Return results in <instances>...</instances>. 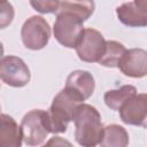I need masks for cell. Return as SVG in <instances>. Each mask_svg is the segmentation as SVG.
Instances as JSON below:
<instances>
[{"label": "cell", "mask_w": 147, "mask_h": 147, "mask_svg": "<svg viewBox=\"0 0 147 147\" xmlns=\"http://www.w3.org/2000/svg\"><path fill=\"white\" fill-rule=\"evenodd\" d=\"M0 79L11 87H23L31 79L30 69L21 57L3 56L0 59Z\"/></svg>", "instance_id": "7"}, {"label": "cell", "mask_w": 147, "mask_h": 147, "mask_svg": "<svg viewBox=\"0 0 147 147\" xmlns=\"http://www.w3.org/2000/svg\"><path fill=\"white\" fill-rule=\"evenodd\" d=\"M65 87L75 91L84 100L88 99L95 88L94 77L86 70H75L69 74L65 82Z\"/></svg>", "instance_id": "11"}, {"label": "cell", "mask_w": 147, "mask_h": 147, "mask_svg": "<svg viewBox=\"0 0 147 147\" xmlns=\"http://www.w3.org/2000/svg\"><path fill=\"white\" fill-rule=\"evenodd\" d=\"M72 121L75 123V138L80 146L99 145L103 133V124L95 107L82 102L76 107Z\"/></svg>", "instance_id": "1"}, {"label": "cell", "mask_w": 147, "mask_h": 147, "mask_svg": "<svg viewBox=\"0 0 147 147\" xmlns=\"http://www.w3.org/2000/svg\"><path fill=\"white\" fill-rule=\"evenodd\" d=\"M84 31L83 21L69 13H57L53 26L55 39L67 48H75Z\"/></svg>", "instance_id": "4"}, {"label": "cell", "mask_w": 147, "mask_h": 147, "mask_svg": "<svg viewBox=\"0 0 147 147\" xmlns=\"http://www.w3.org/2000/svg\"><path fill=\"white\" fill-rule=\"evenodd\" d=\"M84 101L79 94L68 87L60 91L53 99L49 110L47 111L51 133L65 132L69 123L72 121L76 107Z\"/></svg>", "instance_id": "2"}, {"label": "cell", "mask_w": 147, "mask_h": 147, "mask_svg": "<svg viewBox=\"0 0 147 147\" xmlns=\"http://www.w3.org/2000/svg\"><path fill=\"white\" fill-rule=\"evenodd\" d=\"M126 48L123 44L116 41V40H108L106 41V48L105 52L99 60V63L107 68H115L117 67V63Z\"/></svg>", "instance_id": "15"}, {"label": "cell", "mask_w": 147, "mask_h": 147, "mask_svg": "<svg viewBox=\"0 0 147 147\" xmlns=\"http://www.w3.org/2000/svg\"><path fill=\"white\" fill-rule=\"evenodd\" d=\"M116 14L118 20L127 26H146L147 2L146 0H133L132 2H125L116 8Z\"/></svg>", "instance_id": "10"}, {"label": "cell", "mask_w": 147, "mask_h": 147, "mask_svg": "<svg viewBox=\"0 0 147 147\" xmlns=\"http://www.w3.org/2000/svg\"><path fill=\"white\" fill-rule=\"evenodd\" d=\"M3 52H5V49H3V45H2V42L0 41V59L3 56Z\"/></svg>", "instance_id": "19"}, {"label": "cell", "mask_w": 147, "mask_h": 147, "mask_svg": "<svg viewBox=\"0 0 147 147\" xmlns=\"http://www.w3.org/2000/svg\"><path fill=\"white\" fill-rule=\"evenodd\" d=\"M46 145L47 146H51V145H68V146H70L71 144L65 141V140H63L61 137H53Z\"/></svg>", "instance_id": "18"}, {"label": "cell", "mask_w": 147, "mask_h": 147, "mask_svg": "<svg viewBox=\"0 0 147 147\" xmlns=\"http://www.w3.org/2000/svg\"><path fill=\"white\" fill-rule=\"evenodd\" d=\"M117 68L127 77L141 78L147 74V53L142 48L126 49L117 63Z\"/></svg>", "instance_id": "9"}, {"label": "cell", "mask_w": 147, "mask_h": 147, "mask_svg": "<svg viewBox=\"0 0 147 147\" xmlns=\"http://www.w3.org/2000/svg\"><path fill=\"white\" fill-rule=\"evenodd\" d=\"M75 48L80 61L87 63L99 62L106 48V40L100 31L87 28L84 29Z\"/></svg>", "instance_id": "6"}, {"label": "cell", "mask_w": 147, "mask_h": 147, "mask_svg": "<svg viewBox=\"0 0 147 147\" xmlns=\"http://www.w3.org/2000/svg\"><path fill=\"white\" fill-rule=\"evenodd\" d=\"M15 10L11 3L8 1L0 2V30L9 26L14 20Z\"/></svg>", "instance_id": "17"}, {"label": "cell", "mask_w": 147, "mask_h": 147, "mask_svg": "<svg viewBox=\"0 0 147 147\" xmlns=\"http://www.w3.org/2000/svg\"><path fill=\"white\" fill-rule=\"evenodd\" d=\"M129 144V134L126 130L117 124H110L103 127L102 138L99 142L107 147H125Z\"/></svg>", "instance_id": "13"}, {"label": "cell", "mask_w": 147, "mask_h": 147, "mask_svg": "<svg viewBox=\"0 0 147 147\" xmlns=\"http://www.w3.org/2000/svg\"><path fill=\"white\" fill-rule=\"evenodd\" d=\"M70 1H82V0H70Z\"/></svg>", "instance_id": "20"}, {"label": "cell", "mask_w": 147, "mask_h": 147, "mask_svg": "<svg viewBox=\"0 0 147 147\" xmlns=\"http://www.w3.org/2000/svg\"><path fill=\"white\" fill-rule=\"evenodd\" d=\"M22 140L29 146L41 145L51 133L47 111L33 109L26 113L21 121Z\"/></svg>", "instance_id": "3"}, {"label": "cell", "mask_w": 147, "mask_h": 147, "mask_svg": "<svg viewBox=\"0 0 147 147\" xmlns=\"http://www.w3.org/2000/svg\"><path fill=\"white\" fill-rule=\"evenodd\" d=\"M137 93V88L132 85H124L119 88L109 90L105 93L103 100L108 108L113 110H118L124 102H126L131 96Z\"/></svg>", "instance_id": "14"}, {"label": "cell", "mask_w": 147, "mask_h": 147, "mask_svg": "<svg viewBox=\"0 0 147 147\" xmlns=\"http://www.w3.org/2000/svg\"><path fill=\"white\" fill-rule=\"evenodd\" d=\"M121 119L129 125L146 126L147 121V95L134 94L118 109Z\"/></svg>", "instance_id": "8"}, {"label": "cell", "mask_w": 147, "mask_h": 147, "mask_svg": "<svg viewBox=\"0 0 147 147\" xmlns=\"http://www.w3.org/2000/svg\"><path fill=\"white\" fill-rule=\"evenodd\" d=\"M21 38L23 45L28 49H42L51 38V28L48 22L42 16H31L22 25Z\"/></svg>", "instance_id": "5"}, {"label": "cell", "mask_w": 147, "mask_h": 147, "mask_svg": "<svg viewBox=\"0 0 147 147\" xmlns=\"http://www.w3.org/2000/svg\"><path fill=\"white\" fill-rule=\"evenodd\" d=\"M21 145V127L11 116L0 114V147H20Z\"/></svg>", "instance_id": "12"}, {"label": "cell", "mask_w": 147, "mask_h": 147, "mask_svg": "<svg viewBox=\"0 0 147 147\" xmlns=\"http://www.w3.org/2000/svg\"><path fill=\"white\" fill-rule=\"evenodd\" d=\"M30 5L41 14H53L57 11L60 0H30Z\"/></svg>", "instance_id": "16"}, {"label": "cell", "mask_w": 147, "mask_h": 147, "mask_svg": "<svg viewBox=\"0 0 147 147\" xmlns=\"http://www.w3.org/2000/svg\"><path fill=\"white\" fill-rule=\"evenodd\" d=\"M3 1H7V0H0V2H3Z\"/></svg>", "instance_id": "21"}]
</instances>
